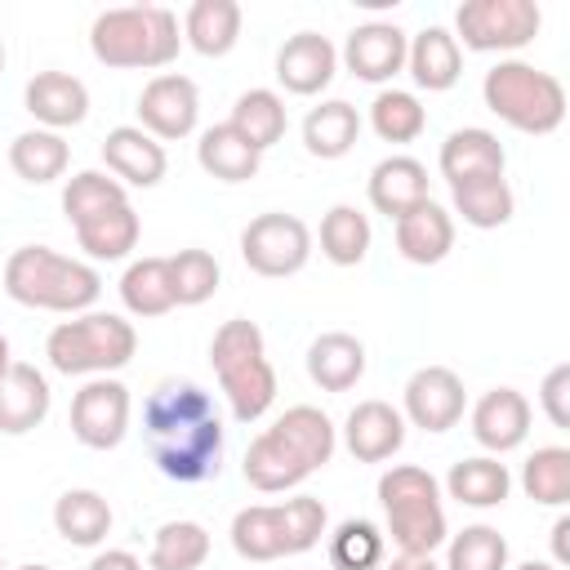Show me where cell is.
Listing matches in <instances>:
<instances>
[{"label": "cell", "instance_id": "6da1fadb", "mask_svg": "<svg viewBox=\"0 0 570 570\" xmlns=\"http://www.w3.org/2000/svg\"><path fill=\"white\" fill-rule=\"evenodd\" d=\"M142 436L160 476L178 485H200L223 468V419L200 383H160L142 401Z\"/></svg>", "mask_w": 570, "mask_h": 570}, {"label": "cell", "instance_id": "7a4b0ae2", "mask_svg": "<svg viewBox=\"0 0 570 570\" xmlns=\"http://www.w3.org/2000/svg\"><path fill=\"white\" fill-rule=\"evenodd\" d=\"M338 450V428L316 405H289L272 428H263L245 450V481L258 494H285L298 490L312 472H321Z\"/></svg>", "mask_w": 570, "mask_h": 570}, {"label": "cell", "instance_id": "3957f363", "mask_svg": "<svg viewBox=\"0 0 570 570\" xmlns=\"http://www.w3.org/2000/svg\"><path fill=\"white\" fill-rule=\"evenodd\" d=\"M4 294L22 307H36V312L80 316L98 303L102 276L85 258H67L49 245H22L4 263Z\"/></svg>", "mask_w": 570, "mask_h": 570}, {"label": "cell", "instance_id": "277c9868", "mask_svg": "<svg viewBox=\"0 0 570 570\" xmlns=\"http://www.w3.org/2000/svg\"><path fill=\"white\" fill-rule=\"evenodd\" d=\"M89 49L111 71H156L178 58L183 27H178V13L165 4L102 9L89 27Z\"/></svg>", "mask_w": 570, "mask_h": 570}, {"label": "cell", "instance_id": "5b68a950", "mask_svg": "<svg viewBox=\"0 0 570 570\" xmlns=\"http://www.w3.org/2000/svg\"><path fill=\"white\" fill-rule=\"evenodd\" d=\"M209 365L214 379L232 405L236 423H258L276 401V370L267 361L263 330L249 316H232L209 338Z\"/></svg>", "mask_w": 570, "mask_h": 570}, {"label": "cell", "instance_id": "8992f818", "mask_svg": "<svg viewBox=\"0 0 570 570\" xmlns=\"http://www.w3.org/2000/svg\"><path fill=\"white\" fill-rule=\"evenodd\" d=\"M379 508L387 517L392 543L410 557H432L450 539L441 481L419 463H392L379 476Z\"/></svg>", "mask_w": 570, "mask_h": 570}, {"label": "cell", "instance_id": "52a82bcc", "mask_svg": "<svg viewBox=\"0 0 570 570\" xmlns=\"http://www.w3.org/2000/svg\"><path fill=\"white\" fill-rule=\"evenodd\" d=\"M138 334L116 312H80L71 321H58L45 338V356L67 379H102L134 361Z\"/></svg>", "mask_w": 570, "mask_h": 570}, {"label": "cell", "instance_id": "ba28073f", "mask_svg": "<svg viewBox=\"0 0 570 570\" xmlns=\"http://www.w3.org/2000/svg\"><path fill=\"white\" fill-rule=\"evenodd\" d=\"M232 548L245 561H281L312 552L325 534V503L312 494H294L285 503H254L232 517Z\"/></svg>", "mask_w": 570, "mask_h": 570}, {"label": "cell", "instance_id": "9c48e42d", "mask_svg": "<svg viewBox=\"0 0 570 570\" xmlns=\"http://www.w3.org/2000/svg\"><path fill=\"white\" fill-rule=\"evenodd\" d=\"M481 98L517 134H552L566 120V85L521 58H499L481 80Z\"/></svg>", "mask_w": 570, "mask_h": 570}, {"label": "cell", "instance_id": "30bf717a", "mask_svg": "<svg viewBox=\"0 0 570 570\" xmlns=\"http://www.w3.org/2000/svg\"><path fill=\"white\" fill-rule=\"evenodd\" d=\"M543 27L534 0H463L454 9V40L472 53H517Z\"/></svg>", "mask_w": 570, "mask_h": 570}, {"label": "cell", "instance_id": "8fae6325", "mask_svg": "<svg viewBox=\"0 0 570 570\" xmlns=\"http://www.w3.org/2000/svg\"><path fill=\"white\" fill-rule=\"evenodd\" d=\"M240 258L254 276H267V281L294 276L312 258V232L298 214H285V209L258 214L240 232Z\"/></svg>", "mask_w": 570, "mask_h": 570}, {"label": "cell", "instance_id": "7c38bea8", "mask_svg": "<svg viewBox=\"0 0 570 570\" xmlns=\"http://www.w3.org/2000/svg\"><path fill=\"white\" fill-rule=\"evenodd\" d=\"M129 387L120 379H89L71 396V436L89 450H116L129 432Z\"/></svg>", "mask_w": 570, "mask_h": 570}, {"label": "cell", "instance_id": "4fadbf2b", "mask_svg": "<svg viewBox=\"0 0 570 570\" xmlns=\"http://www.w3.org/2000/svg\"><path fill=\"white\" fill-rule=\"evenodd\" d=\"M200 120V89L196 80L178 76V71H160L142 85L138 94V129L151 134L156 142H178L187 134H196Z\"/></svg>", "mask_w": 570, "mask_h": 570}, {"label": "cell", "instance_id": "5bb4252c", "mask_svg": "<svg viewBox=\"0 0 570 570\" xmlns=\"http://www.w3.org/2000/svg\"><path fill=\"white\" fill-rule=\"evenodd\" d=\"M468 410L463 379L450 365H419L401 387V419L423 432H450Z\"/></svg>", "mask_w": 570, "mask_h": 570}, {"label": "cell", "instance_id": "9a60e30c", "mask_svg": "<svg viewBox=\"0 0 570 570\" xmlns=\"http://www.w3.org/2000/svg\"><path fill=\"white\" fill-rule=\"evenodd\" d=\"M405 45H410V36L396 27V22H361V27H352L347 31V40H343V67L356 76V80H365V85H387L392 76H401L405 71Z\"/></svg>", "mask_w": 570, "mask_h": 570}, {"label": "cell", "instance_id": "2e32d148", "mask_svg": "<svg viewBox=\"0 0 570 570\" xmlns=\"http://www.w3.org/2000/svg\"><path fill=\"white\" fill-rule=\"evenodd\" d=\"M338 71V49L321 31H298L276 49V80L294 98L321 94Z\"/></svg>", "mask_w": 570, "mask_h": 570}, {"label": "cell", "instance_id": "e0dca14e", "mask_svg": "<svg viewBox=\"0 0 570 570\" xmlns=\"http://www.w3.org/2000/svg\"><path fill=\"white\" fill-rule=\"evenodd\" d=\"M343 445L356 463H383L405 445V419L387 401H356L343 419Z\"/></svg>", "mask_w": 570, "mask_h": 570}, {"label": "cell", "instance_id": "ac0fdd59", "mask_svg": "<svg viewBox=\"0 0 570 570\" xmlns=\"http://www.w3.org/2000/svg\"><path fill=\"white\" fill-rule=\"evenodd\" d=\"M22 102L36 120V129H53V134H62L89 116V89L71 71H36L22 89Z\"/></svg>", "mask_w": 570, "mask_h": 570}, {"label": "cell", "instance_id": "d6986e66", "mask_svg": "<svg viewBox=\"0 0 570 570\" xmlns=\"http://www.w3.org/2000/svg\"><path fill=\"white\" fill-rule=\"evenodd\" d=\"M472 436L485 454H508L530 436V401L517 387H490L472 405Z\"/></svg>", "mask_w": 570, "mask_h": 570}, {"label": "cell", "instance_id": "ffe728a7", "mask_svg": "<svg viewBox=\"0 0 570 570\" xmlns=\"http://www.w3.org/2000/svg\"><path fill=\"white\" fill-rule=\"evenodd\" d=\"M436 165H441V178L450 187H459V183H472V178H503L508 151H503L499 134H490L481 125H463V129L445 134Z\"/></svg>", "mask_w": 570, "mask_h": 570}, {"label": "cell", "instance_id": "44dd1931", "mask_svg": "<svg viewBox=\"0 0 570 570\" xmlns=\"http://www.w3.org/2000/svg\"><path fill=\"white\" fill-rule=\"evenodd\" d=\"M102 165H107V174H111L116 183H125V187H156V183L165 178V169H169V156H165V147H160L151 134H142L138 125H116V129L102 138Z\"/></svg>", "mask_w": 570, "mask_h": 570}, {"label": "cell", "instance_id": "7402d4cb", "mask_svg": "<svg viewBox=\"0 0 570 570\" xmlns=\"http://www.w3.org/2000/svg\"><path fill=\"white\" fill-rule=\"evenodd\" d=\"M49 401H53L49 379L36 365L13 361L0 374V432L4 436H22V432L40 428L45 414H49Z\"/></svg>", "mask_w": 570, "mask_h": 570}, {"label": "cell", "instance_id": "603a6c76", "mask_svg": "<svg viewBox=\"0 0 570 570\" xmlns=\"http://www.w3.org/2000/svg\"><path fill=\"white\" fill-rule=\"evenodd\" d=\"M405 71L428 94L454 89L459 76H463V49L450 36V27H423L419 36H410V45H405Z\"/></svg>", "mask_w": 570, "mask_h": 570}, {"label": "cell", "instance_id": "cb8c5ba5", "mask_svg": "<svg viewBox=\"0 0 570 570\" xmlns=\"http://www.w3.org/2000/svg\"><path fill=\"white\" fill-rule=\"evenodd\" d=\"M365 191H370V205H374L379 214H387L392 223H396L401 214H410L414 205L432 200V191H428V169H423V160H414V156H383V160L370 169Z\"/></svg>", "mask_w": 570, "mask_h": 570}, {"label": "cell", "instance_id": "d4e9b609", "mask_svg": "<svg viewBox=\"0 0 570 570\" xmlns=\"http://www.w3.org/2000/svg\"><path fill=\"white\" fill-rule=\"evenodd\" d=\"M392 227H396V249H401V258L414 263V267H432V263H441V258L454 249V218H450V209L436 205V200L414 205V209L401 214Z\"/></svg>", "mask_w": 570, "mask_h": 570}, {"label": "cell", "instance_id": "484cf974", "mask_svg": "<svg viewBox=\"0 0 570 570\" xmlns=\"http://www.w3.org/2000/svg\"><path fill=\"white\" fill-rule=\"evenodd\" d=\"M365 374V343L347 330H330V334H316L312 347H307V379L321 387V392H347L356 387Z\"/></svg>", "mask_w": 570, "mask_h": 570}, {"label": "cell", "instance_id": "4316f807", "mask_svg": "<svg viewBox=\"0 0 570 570\" xmlns=\"http://www.w3.org/2000/svg\"><path fill=\"white\" fill-rule=\"evenodd\" d=\"M361 138V111L343 98H325L303 116V147L316 160H338Z\"/></svg>", "mask_w": 570, "mask_h": 570}, {"label": "cell", "instance_id": "83f0119b", "mask_svg": "<svg viewBox=\"0 0 570 570\" xmlns=\"http://www.w3.org/2000/svg\"><path fill=\"white\" fill-rule=\"evenodd\" d=\"M142 236V223H138V209L125 200V205H111L85 223H76V245L94 258V263H120L129 258V249L138 245Z\"/></svg>", "mask_w": 570, "mask_h": 570}, {"label": "cell", "instance_id": "f1b7e54d", "mask_svg": "<svg viewBox=\"0 0 570 570\" xmlns=\"http://www.w3.org/2000/svg\"><path fill=\"white\" fill-rule=\"evenodd\" d=\"M512 490V472L508 463H499L494 454H472L450 463L445 472V494L463 508H499Z\"/></svg>", "mask_w": 570, "mask_h": 570}, {"label": "cell", "instance_id": "f546056e", "mask_svg": "<svg viewBox=\"0 0 570 570\" xmlns=\"http://www.w3.org/2000/svg\"><path fill=\"white\" fill-rule=\"evenodd\" d=\"M240 4L236 0H196L183 18V45H191L200 58H223L240 40Z\"/></svg>", "mask_w": 570, "mask_h": 570}, {"label": "cell", "instance_id": "4dcf8cb0", "mask_svg": "<svg viewBox=\"0 0 570 570\" xmlns=\"http://www.w3.org/2000/svg\"><path fill=\"white\" fill-rule=\"evenodd\" d=\"M196 165H200L209 178H218V183H249V178L258 174V165H263V151H254V147L223 120V125H209V129L200 134V142H196Z\"/></svg>", "mask_w": 570, "mask_h": 570}, {"label": "cell", "instance_id": "1f68e13d", "mask_svg": "<svg viewBox=\"0 0 570 570\" xmlns=\"http://www.w3.org/2000/svg\"><path fill=\"white\" fill-rule=\"evenodd\" d=\"M53 530L71 548H98L111 534V503L98 490H62L53 503Z\"/></svg>", "mask_w": 570, "mask_h": 570}, {"label": "cell", "instance_id": "d6a6232c", "mask_svg": "<svg viewBox=\"0 0 570 570\" xmlns=\"http://www.w3.org/2000/svg\"><path fill=\"white\" fill-rule=\"evenodd\" d=\"M227 125L254 147V151H267L285 138L289 129V116H285V98L276 89H245L236 102H232V116Z\"/></svg>", "mask_w": 570, "mask_h": 570}, {"label": "cell", "instance_id": "836d02e7", "mask_svg": "<svg viewBox=\"0 0 570 570\" xmlns=\"http://www.w3.org/2000/svg\"><path fill=\"white\" fill-rule=\"evenodd\" d=\"M120 303L129 316L151 321L174 312V281H169V258H134L120 276Z\"/></svg>", "mask_w": 570, "mask_h": 570}, {"label": "cell", "instance_id": "e575fe53", "mask_svg": "<svg viewBox=\"0 0 570 570\" xmlns=\"http://www.w3.org/2000/svg\"><path fill=\"white\" fill-rule=\"evenodd\" d=\"M9 165H13V174H18L22 183L45 187V183H53V178L67 174L71 147H67V138L53 134V129H22V134L9 142Z\"/></svg>", "mask_w": 570, "mask_h": 570}, {"label": "cell", "instance_id": "d590c367", "mask_svg": "<svg viewBox=\"0 0 570 570\" xmlns=\"http://www.w3.org/2000/svg\"><path fill=\"white\" fill-rule=\"evenodd\" d=\"M450 205H454V214H459L468 227L494 232V227H503V223L512 218L517 196H512L508 178H472V183L450 187Z\"/></svg>", "mask_w": 570, "mask_h": 570}, {"label": "cell", "instance_id": "8d00e7d4", "mask_svg": "<svg viewBox=\"0 0 570 570\" xmlns=\"http://www.w3.org/2000/svg\"><path fill=\"white\" fill-rule=\"evenodd\" d=\"M209 557V530L200 521H165L151 534L147 570H200Z\"/></svg>", "mask_w": 570, "mask_h": 570}, {"label": "cell", "instance_id": "74e56055", "mask_svg": "<svg viewBox=\"0 0 570 570\" xmlns=\"http://www.w3.org/2000/svg\"><path fill=\"white\" fill-rule=\"evenodd\" d=\"M521 490L539 508H566L570 503V450L566 445H539L521 463Z\"/></svg>", "mask_w": 570, "mask_h": 570}, {"label": "cell", "instance_id": "f35d334b", "mask_svg": "<svg viewBox=\"0 0 570 570\" xmlns=\"http://www.w3.org/2000/svg\"><path fill=\"white\" fill-rule=\"evenodd\" d=\"M370 218L356 209V205H334L325 218H321V254L334 263V267H356L365 254H370Z\"/></svg>", "mask_w": 570, "mask_h": 570}, {"label": "cell", "instance_id": "ab89813d", "mask_svg": "<svg viewBox=\"0 0 570 570\" xmlns=\"http://www.w3.org/2000/svg\"><path fill=\"white\" fill-rule=\"evenodd\" d=\"M383 530L365 517H347L330 534V570H383Z\"/></svg>", "mask_w": 570, "mask_h": 570}, {"label": "cell", "instance_id": "60d3db41", "mask_svg": "<svg viewBox=\"0 0 570 570\" xmlns=\"http://www.w3.org/2000/svg\"><path fill=\"white\" fill-rule=\"evenodd\" d=\"M370 129L383 142H414L428 129V111L410 89H379L370 102Z\"/></svg>", "mask_w": 570, "mask_h": 570}, {"label": "cell", "instance_id": "b9f144b4", "mask_svg": "<svg viewBox=\"0 0 570 570\" xmlns=\"http://www.w3.org/2000/svg\"><path fill=\"white\" fill-rule=\"evenodd\" d=\"M441 570H508V539L476 521L445 539V566Z\"/></svg>", "mask_w": 570, "mask_h": 570}, {"label": "cell", "instance_id": "7bdbcfd3", "mask_svg": "<svg viewBox=\"0 0 570 570\" xmlns=\"http://www.w3.org/2000/svg\"><path fill=\"white\" fill-rule=\"evenodd\" d=\"M125 200H129L125 183H116L107 169H80L62 187V214H67L71 227L94 218V214H102V209H111V205H125Z\"/></svg>", "mask_w": 570, "mask_h": 570}, {"label": "cell", "instance_id": "ee69618b", "mask_svg": "<svg viewBox=\"0 0 570 570\" xmlns=\"http://www.w3.org/2000/svg\"><path fill=\"white\" fill-rule=\"evenodd\" d=\"M169 281H174V303L178 307H200L205 298L218 294L223 267L209 249H178L169 258Z\"/></svg>", "mask_w": 570, "mask_h": 570}, {"label": "cell", "instance_id": "f6af8a7d", "mask_svg": "<svg viewBox=\"0 0 570 570\" xmlns=\"http://www.w3.org/2000/svg\"><path fill=\"white\" fill-rule=\"evenodd\" d=\"M539 405L552 428H570V365H552L548 379L539 383Z\"/></svg>", "mask_w": 570, "mask_h": 570}, {"label": "cell", "instance_id": "bcb514c9", "mask_svg": "<svg viewBox=\"0 0 570 570\" xmlns=\"http://www.w3.org/2000/svg\"><path fill=\"white\" fill-rule=\"evenodd\" d=\"M89 570H142V561L134 552H125V548H107V552H98L89 561Z\"/></svg>", "mask_w": 570, "mask_h": 570}, {"label": "cell", "instance_id": "7dc6e473", "mask_svg": "<svg viewBox=\"0 0 570 570\" xmlns=\"http://www.w3.org/2000/svg\"><path fill=\"white\" fill-rule=\"evenodd\" d=\"M566 534H570V517H557V521H552V566H557V570L570 566V539H566Z\"/></svg>", "mask_w": 570, "mask_h": 570}, {"label": "cell", "instance_id": "c3c4849f", "mask_svg": "<svg viewBox=\"0 0 570 570\" xmlns=\"http://www.w3.org/2000/svg\"><path fill=\"white\" fill-rule=\"evenodd\" d=\"M383 570H441L432 557H410V552H401V557H392V561H383Z\"/></svg>", "mask_w": 570, "mask_h": 570}, {"label": "cell", "instance_id": "681fc988", "mask_svg": "<svg viewBox=\"0 0 570 570\" xmlns=\"http://www.w3.org/2000/svg\"><path fill=\"white\" fill-rule=\"evenodd\" d=\"M9 365H13V352H9V338H4V334H0V374H4V370H9Z\"/></svg>", "mask_w": 570, "mask_h": 570}, {"label": "cell", "instance_id": "f907efd6", "mask_svg": "<svg viewBox=\"0 0 570 570\" xmlns=\"http://www.w3.org/2000/svg\"><path fill=\"white\" fill-rule=\"evenodd\" d=\"M508 570H557L552 561H521V566H508Z\"/></svg>", "mask_w": 570, "mask_h": 570}, {"label": "cell", "instance_id": "816d5d0a", "mask_svg": "<svg viewBox=\"0 0 570 570\" xmlns=\"http://www.w3.org/2000/svg\"><path fill=\"white\" fill-rule=\"evenodd\" d=\"M18 570H53V566H18Z\"/></svg>", "mask_w": 570, "mask_h": 570}, {"label": "cell", "instance_id": "f5cc1de1", "mask_svg": "<svg viewBox=\"0 0 570 570\" xmlns=\"http://www.w3.org/2000/svg\"><path fill=\"white\" fill-rule=\"evenodd\" d=\"M0 71H4V45H0Z\"/></svg>", "mask_w": 570, "mask_h": 570}]
</instances>
